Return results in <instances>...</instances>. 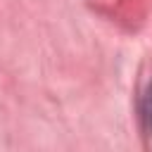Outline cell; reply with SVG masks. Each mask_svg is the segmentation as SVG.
I'll return each mask as SVG.
<instances>
[{
    "label": "cell",
    "instance_id": "1",
    "mask_svg": "<svg viewBox=\"0 0 152 152\" xmlns=\"http://www.w3.org/2000/svg\"><path fill=\"white\" fill-rule=\"evenodd\" d=\"M147 116H150V124H152V90H150V97H147Z\"/></svg>",
    "mask_w": 152,
    "mask_h": 152
}]
</instances>
